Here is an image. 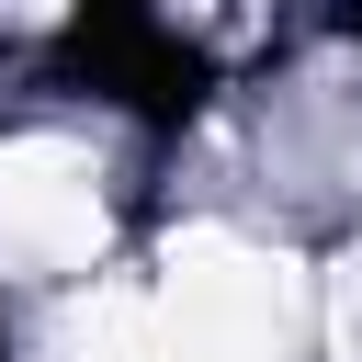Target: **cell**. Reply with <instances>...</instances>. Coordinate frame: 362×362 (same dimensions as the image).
<instances>
[{"label": "cell", "instance_id": "cell-1", "mask_svg": "<svg viewBox=\"0 0 362 362\" xmlns=\"http://www.w3.org/2000/svg\"><path fill=\"white\" fill-rule=\"evenodd\" d=\"M0 362H11V317H0Z\"/></svg>", "mask_w": 362, "mask_h": 362}]
</instances>
